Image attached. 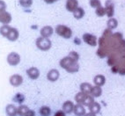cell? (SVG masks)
Wrapping results in <instances>:
<instances>
[{
	"label": "cell",
	"mask_w": 125,
	"mask_h": 116,
	"mask_svg": "<svg viewBox=\"0 0 125 116\" xmlns=\"http://www.w3.org/2000/svg\"><path fill=\"white\" fill-rule=\"evenodd\" d=\"M59 64H60L61 68L64 69L69 73H75V72H78L79 69V65H78V62L72 60L69 56L62 58Z\"/></svg>",
	"instance_id": "obj_1"
},
{
	"label": "cell",
	"mask_w": 125,
	"mask_h": 116,
	"mask_svg": "<svg viewBox=\"0 0 125 116\" xmlns=\"http://www.w3.org/2000/svg\"><path fill=\"white\" fill-rule=\"evenodd\" d=\"M35 44L36 47L38 48L40 50H42V51H47L52 46L51 40H49V38H45V37H42V36L39 37L36 40Z\"/></svg>",
	"instance_id": "obj_2"
},
{
	"label": "cell",
	"mask_w": 125,
	"mask_h": 116,
	"mask_svg": "<svg viewBox=\"0 0 125 116\" xmlns=\"http://www.w3.org/2000/svg\"><path fill=\"white\" fill-rule=\"evenodd\" d=\"M56 33L59 36L64 39H70L72 35V29L64 25H58L56 27Z\"/></svg>",
	"instance_id": "obj_3"
},
{
	"label": "cell",
	"mask_w": 125,
	"mask_h": 116,
	"mask_svg": "<svg viewBox=\"0 0 125 116\" xmlns=\"http://www.w3.org/2000/svg\"><path fill=\"white\" fill-rule=\"evenodd\" d=\"M111 71L114 74H120L122 76L125 75V56L117 62L115 65L111 67Z\"/></svg>",
	"instance_id": "obj_4"
},
{
	"label": "cell",
	"mask_w": 125,
	"mask_h": 116,
	"mask_svg": "<svg viewBox=\"0 0 125 116\" xmlns=\"http://www.w3.org/2000/svg\"><path fill=\"white\" fill-rule=\"evenodd\" d=\"M83 40L86 44L90 45L92 47H95L98 44V38L94 34H85L83 35Z\"/></svg>",
	"instance_id": "obj_5"
},
{
	"label": "cell",
	"mask_w": 125,
	"mask_h": 116,
	"mask_svg": "<svg viewBox=\"0 0 125 116\" xmlns=\"http://www.w3.org/2000/svg\"><path fill=\"white\" fill-rule=\"evenodd\" d=\"M7 63L11 66H16L20 63V56L16 52H11L7 56Z\"/></svg>",
	"instance_id": "obj_6"
},
{
	"label": "cell",
	"mask_w": 125,
	"mask_h": 116,
	"mask_svg": "<svg viewBox=\"0 0 125 116\" xmlns=\"http://www.w3.org/2000/svg\"><path fill=\"white\" fill-rule=\"evenodd\" d=\"M105 9H106V15L108 18H113L115 13V5L112 0H107L105 3Z\"/></svg>",
	"instance_id": "obj_7"
},
{
	"label": "cell",
	"mask_w": 125,
	"mask_h": 116,
	"mask_svg": "<svg viewBox=\"0 0 125 116\" xmlns=\"http://www.w3.org/2000/svg\"><path fill=\"white\" fill-rule=\"evenodd\" d=\"M10 84L14 87H18L22 85L23 83V77L19 74H14L10 77Z\"/></svg>",
	"instance_id": "obj_8"
},
{
	"label": "cell",
	"mask_w": 125,
	"mask_h": 116,
	"mask_svg": "<svg viewBox=\"0 0 125 116\" xmlns=\"http://www.w3.org/2000/svg\"><path fill=\"white\" fill-rule=\"evenodd\" d=\"M59 76H60L59 71H58L57 69H50V70L48 72L47 78H48V80L50 81V82H56V81L58 80Z\"/></svg>",
	"instance_id": "obj_9"
},
{
	"label": "cell",
	"mask_w": 125,
	"mask_h": 116,
	"mask_svg": "<svg viewBox=\"0 0 125 116\" xmlns=\"http://www.w3.org/2000/svg\"><path fill=\"white\" fill-rule=\"evenodd\" d=\"M78 7V0H67L66 1V9L70 12H74Z\"/></svg>",
	"instance_id": "obj_10"
},
{
	"label": "cell",
	"mask_w": 125,
	"mask_h": 116,
	"mask_svg": "<svg viewBox=\"0 0 125 116\" xmlns=\"http://www.w3.org/2000/svg\"><path fill=\"white\" fill-rule=\"evenodd\" d=\"M27 76L31 78V79H33V80H35V79H37V78L40 77V71H39V69L35 67H32L27 69Z\"/></svg>",
	"instance_id": "obj_11"
},
{
	"label": "cell",
	"mask_w": 125,
	"mask_h": 116,
	"mask_svg": "<svg viewBox=\"0 0 125 116\" xmlns=\"http://www.w3.org/2000/svg\"><path fill=\"white\" fill-rule=\"evenodd\" d=\"M0 21L4 25H8L11 21V16L6 11L0 12Z\"/></svg>",
	"instance_id": "obj_12"
},
{
	"label": "cell",
	"mask_w": 125,
	"mask_h": 116,
	"mask_svg": "<svg viewBox=\"0 0 125 116\" xmlns=\"http://www.w3.org/2000/svg\"><path fill=\"white\" fill-rule=\"evenodd\" d=\"M54 29L52 28L50 26H46V27H43L41 29V35L42 37H45V38H49L50 36L53 34Z\"/></svg>",
	"instance_id": "obj_13"
},
{
	"label": "cell",
	"mask_w": 125,
	"mask_h": 116,
	"mask_svg": "<svg viewBox=\"0 0 125 116\" xmlns=\"http://www.w3.org/2000/svg\"><path fill=\"white\" fill-rule=\"evenodd\" d=\"M5 113L8 116H17L18 115V108L12 104H9L5 107Z\"/></svg>",
	"instance_id": "obj_14"
},
{
	"label": "cell",
	"mask_w": 125,
	"mask_h": 116,
	"mask_svg": "<svg viewBox=\"0 0 125 116\" xmlns=\"http://www.w3.org/2000/svg\"><path fill=\"white\" fill-rule=\"evenodd\" d=\"M74 114L76 116H84L85 114V109L84 107V105L82 104H77L74 106Z\"/></svg>",
	"instance_id": "obj_15"
},
{
	"label": "cell",
	"mask_w": 125,
	"mask_h": 116,
	"mask_svg": "<svg viewBox=\"0 0 125 116\" xmlns=\"http://www.w3.org/2000/svg\"><path fill=\"white\" fill-rule=\"evenodd\" d=\"M74 106H75V105L73 104V102L67 100L62 104V110H63L66 114H71L72 112H73Z\"/></svg>",
	"instance_id": "obj_16"
},
{
	"label": "cell",
	"mask_w": 125,
	"mask_h": 116,
	"mask_svg": "<svg viewBox=\"0 0 125 116\" xmlns=\"http://www.w3.org/2000/svg\"><path fill=\"white\" fill-rule=\"evenodd\" d=\"M19 36H20V33H19L18 29L12 27L11 32H10V34H8V36H7L6 38L9 40H11V41H15V40H18Z\"/></svg>",
	"instance_id": "obj_17"
},
{
	"label": "cell",
	"mask_w": 125,
	"mask_h": 116,
	"mask_svg": "<svg viewBox=\"0 0 125 116\" xmlns=\"http://www.w3.org/2000/svg\"><path fill=\"white\" fill-rule=\"evenodd\" d=\"M94 83L97 86H103L106 83V77L103 75H97L94 77Z\"/></svg>",
	"instance_id": "obj_18"
},
{
	"label": "cell",
	"mask_w": 125,
	"mask_h": 116,
	"mask_svg": "<svg viewBox=\"0 0 125 116\" xmlns=\"http://www.w3.org/2000/svg\"><path fill=\"white\" fill-rule=\"evenodd\" d=\"M101 94H102V89H101V86H93L91 92H90V95L93 96L94 98H98V97H101Z\"/></svg>",
	"instance_id": "obj_19"
},
{
	"label": "cell",
	"mask_w": 125,
	"mask_h": 116,
	"mask_svg": "<svg viewBox=\"0 0 125 116\" xmlns=\"http://www.w3.org/2000/svg\"><path fill=\"white\" fill-rule=\"evenodd\" d=\"M92 88H93V86L89 83H82L80 85V92H84L85 94H90Z\"/></svg>",
	"instance_id": "obj_20"
},
{
	"label": "cell",
	"mask_w": 125,
	"mask_h": 116,
	"mask_svg": "<svg viewBox=\"0 0 125 116\" xmlns=\"http://www.w3.org/2000/svg\"><path fill=\"white\" fill-rule=\"evenodd\" d=\"M88 108H89L90 112H92V113H94V114H99V113L101 112V105H100L99 103L95 102V101H94V102L90 106H88Z\"/></svg>",
	"instance_id": "obj_21"
},
{
	"label": "cell",
	"mask_w": 125,
	"mask_h": 116,
	"mask_svg": "<svg viewBox=\"0 0 125 116\" xmlns=\"http://www.w3.org/2000/svg\"><path fill=\"white\" fill-rule=\"evenodd\" d=\"M107 28L110 29V30H113V29H115L116 27H118V21L115 18H110L109 19L107 20Z\"/></svg>",
	"instance_id": "obj_22"
},
{
	"label": "cell",
	"mask_w": 125,
	"mask_h": 116,
	"mask_svg": "<svg viewBox=\"0 0 125 116\" xmlns=\"http://www.w3.org/2000/svg\"><path fill=\"white\" fill-rule=\"evenodd\" d=\"M39 113H40L41 116H49L51 114V109H50V107L47 106H43L40 108Z\"/></svg>",
	"instance_id": "obj_23"
},
{
	"label": "cell",
	"mask_w": 125,
	"mask_h": 116,
	"mask_svg": "<svg viewBox=\"0 0 125 116\" xmlns=\"http://www.w3.org/2000/svg\"><path fill=\"white\" fill-rule=\"evenodd\" d=\"M73 16L74 18L77 19H82L85 16V11L81 7H78L76 11L73 12Z\"/></svg>",
	"instance_id": "obj_24"
},
{
	"label": "cell",
	"mask_w": 125,
	"mask_h": 116,
	"mask_svg": "<svg viewBox=\"0 0 125 116\" xmlns=\"http://www.w3.org/2000/svg\"><path fill=\"white\" fill-rule=\"evenodd\" d=\"M11 28H12V27H11L10 26H8V25H4V26L1 27V28H0V33H1V34H2L3 36H5V38H6L7 36H8V34H10Z\"/></svg>",
	"instance_id": "obj_25"
},
{
	"label": "cell",
	"mask_w": 125,
	"mask_h": 116,
	"mask_svg": "<svg viewBox=\"0 0 125 116\" xmlns=\"http://www.w3.org/2000/svg\"><path fill=\"white\" fill-rule=\"evenodd\" d=\"M94 102V98L93 96H91L90 94H86L85 97V99L83 101L82 105L86 106H90Z\"/></svg>",
	"instance_id": "obj_26"
},
{
	"label": "cell",
	"mask_w": 125,
	"mask_h": 116,
	"mask_svg": "<svg viewBox=\"0 0 125 116\" xmlns=\"http://www.w3.org/2000/svg\"><path fill=\"white\" fill-rule=\"evenodd\" d=\"M29 108L27 106L25 105H20L18 107V115L19 116H25V114H27V112L29 111Z\"/></svg>",
	"instance_id": "obj_27"
},
{
	"label": "cell",
	"mask_w": 125,
	"mask_h": 116,
	"mask_svg": "<svg viewBox=\"0 0 125 116\" xmlns=\"http://www.w3.org/2000/svg\"><path fill=\"white\" fill-rule=\"evenodd\" d=\"M25 95L22 93H17L15 96L13 97V101L16 103H18L20 105H21L23 102L25 101Z\"/></svg>",
	"instance_id": "obj_28"
},
{
	"label": "cell",
	"mask_w": 125,
	"mask_h": 116,
	"mask_svg": "<svg viewBox=\"0 0 125 116\" xmlns=\"http://www.w3.org/2000/svg\"><path fill=\"white\" fill-rule=\"evenodd\" d=\"M85 95H86V94L82 92L77 93V95L75 96V100H76V102L78 103V104H83V101L85 99Z\"/></svg>",
	"instance_id": "obj_29"
},
{
	"label": "cell",
	"mask_w": 125,
	"mask_h": 116,
	"mask_svg": "<svg viewBox=\"0 0 125 116\" xmlns=\"http://www.w3.org/2000/svg\"><path fill=\"white\" fill-rule=\"evenodd\" d=\"M20 5L24 8H29L33 5V0H20Z\"/></svg>",
	"instance_id": "obj_30"
},
{
	"label": "cell",
	"mask_w": 125,
	"mask_h": 116,
	"mask_svg": "<svg viewBox=\"0 0 125 116\" xmlns=\"http://www.w3.org/2000/svg\"><path fill=\"white\" fill-rule=\"evenodd\" d=\"M95 13H96V15L98 16V17H103V16L106 14V9L105 7H99V8H96V10H95Z\"/></svg>",
	"instance_id": "obj_31"
},
{
	"label": "cell",
	"mask_w": 125,
	"mask_h": 116,
	"mask_svg": "<svg viewBox=\"0 0 125 116\" xmlns=\"http://www.w3.org/2000/svg\"><path fill=\"white\" fill-rule=\"evenodd\" d=\"M68 56H69L72 60L75 61V62H78V61L79 60V55L75 51H71L69 53V55H68Z\"/></svg>",
	"instance_id": "obj_32"
},
{
	"label": "cell",
	"mask_w": 125,
	"mask_h": 116,
	"mask_svg": "<svg viewBox=\"0 0 125 116\" xmlns=\"http://www.w3.org/2000/svg\"><path fill=\"white\" fill-rule=\"evenodd\" d=\"M90 5L93 8H99L101 6V2L100 0H90Z\"/></svg>",
	"instance_id": "obj_33"
},
{
	"label": "cell",
	"mask_w": 125,
	"mask_h": 116,
	"mask_svg": "<svg viewBox=\"0 0 125 116\" xmlns=\"http://www.w3.org/2000/svg\"><path fill=\"white\" fill-rule=\"evenodd\" d=\"M66 113L63 110H59V111L56 112V114H54V116H66Z\"/></svg>",
	"instance_id": "obj_34"
},
{
	"label": "cell",
	"mask_w": 125,
	"mask_h": 116,
	"mask_svg": "<svg viewBox=\"0 0 125 116\" xmlns=\"http://www.w3.org/2000/svg\"><path fill=\"white\" fill-rule=\"evenodd\" d=\"M0 5H1V9H0V12L1 11H5V9H6V5L5 4V2L1 0V2H0Z\"/></svg>",
	"instance_id": "obj_35"
},
{
	"label": "cell",
	"mask_w": 125,
	"mask_h": 116,
	"mask_svg": "<svg viewBox=\"0 0 125 116\" xmlns=\"http://www.w3.org/2000/svg\"><path fill=\"white\" fill-rule=\"evenodd\" d=\"M25 116H35V112H34V110L30 109L27 114H25Z\"/></svg>",
	"instance_id": "obj_36"
},
{
	"label": "cell",
	"mask_w": 125,
	"mask_h": 116,
	"mask_svg": "<svg viewBox=\"0 0 125 116\" xmlns=\"http://www.w3.org/2000/svg\"><path fill=\"white\" fill-rule=\"evenodd\" d=\"M57 0H44V2L46 4H49V5H51V4H54L55 2H56Z\"/></svg>",
	"instance_id": "obj_37"
},
{
	"label": "cell",
	"mask_w": 125,
	"mask_h": 116,
	"mask_svg": "<svg viewBox=\"0 0 125 116\" xmlns=\"http://www.w3.org/2000/svg\"><path fill=\"white\" fill-rule=\"evenodd\" d=\"M74 42H75V44H77V45H80L81 40H80V39H79V38L76 37V38L74 39Z\"/></svg>",
	"instance_id": "obj_38"
},
{
	"label": "cell",
	"mask_w": 125,
	"mask_h": 116,
	"mask_svg": "<svg viewBox=\"0 0 125 116\" xmlns=\"http://www.w3.org/2000/svg\"><path fill=\"white\" fill-rule=\"evenodd\" d=\"M84 116H96V114H94V113H92V112H90V113H88V114H85Z\"/></svg>",
	"instance_id": "obj_39"
}]
</instances>
